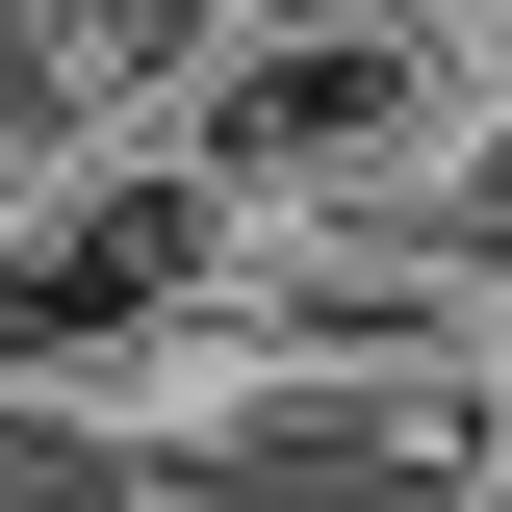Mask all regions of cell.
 I'll use <instances>...</instances> for the list:
<instances>
[{
  "label": "cell",
  "mask_w": 512,
  "mask_h": 512,
  "mask_svg": "<svg viewBox=\"0 0 512 512\" xmlns=\"http://www.w3.org/2000/svg\"><path fill=\"white\" fill-rule=\"evenodd\" d=\"M461 128H487V77H461V26H436V0H256V26H231V77L180 103V154L256 205V231H384Z\"/></svg>",
  "instance_id": "cell-1"
},
{
  "label": "cell",
  "mask_w": 512,
  "mask_h": 512,
  "mask_svg": "<svg viewBox=\"0 0 512 512\" xmlns=\"http://www.w3.org/2000/svg\"><path fill=\"white\" fill-rule=\"evenodd\" d=\"M359 256H410V282H436L461 333H512V103L461 128V154H436V180H410V205H384Z\"/></svg>",
  "instance_id": "cell-2"
}]
</instances>
